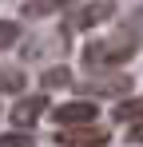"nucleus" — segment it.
Segmentation results:
<instances>
[{
  "instance_id": "f257e3e1",
  "label": "nucleus",
  "mask_w": 143,
  "mask_h": 147,
  "mask_svg": "<svg viewBox=\"0 0 143 147\" xmlns=\"http://www.w3.org/2000/svg\"><path fill=\"white\" fill-rule=\"evenodd\" d=\"M139 48H143V8H135L131 20L119 28L115 36L92 40V44L84 48V68H88V72H111L119 64H127Z\"/></svg>"
},
{
  "instance_id": "f03ea898",
  "label": "nucleus",
  "mask_w": 143,
  "mask_h": 147,
  "mask_svg": "<svg viewBox=\"0 0 143 147\" xmlns=\"http://www.w3.org/2000/svg\"><path fill=\"white\" fill-rule=\"evenodd\" d=\"M99 119V107L92 99H68L52 111V123L56 127H80V123H95Z\"/></svg>"
},
{
  "instance_id": "7ed1b4c3",
  "label": "nucleus",
  "mask_w": 143,
  "mask_h": 147,
  "mask_svg": "<svg viewBox=\"0 0 143 147\" xmlns=\"http://www.w3.org/2000/svg\"><path fill=\"white\" fill-rule=\"evenodd\" d=\"M60 143L64 147H103L107 143V127H95V123L64 127V131H60Z\"/></svg>"
},
{
  "instance_id": "20e7f679",
  "label": "nucleus",
  "mask_w": 143,
  "mask_h": 147,
  "mask_svg": "<svg viewBox=\"0 0 143 147\" xmlns=\"http://www.w3.org/2000/svg\"><path fill=\"white\" fill-rule=\"evenodd\" d=\"M111 16H115V0H92V4H84V8H80V16H76V28L92 32V28L107 24Z\"/></svg>"
},
{
  "instance_id": "39448f33",
  "label": "nucleus",
  "mask_w": 143,
  "mask_h": 147,
  "mask_svg": "<svg viewBox=\"0 0 143 147\" xmlns=\"http://www.w3.org/2000/svg\"><path fill=\"white\" fill-rule=\"evenodd\" d=\"M44 111H48V99L44 96H28V99H20V103L12 107V123H16V127H32Z\"/></svg>"
},
{
  "instance_id": "423d86ee",
  "label": "nucleus",
  "mask_w": 143,
  "mask_h": 147,
  "mask_svg": "<svg viewBox=\"0 0 143 147\" xmlns=\"http://www.w3.org/2000/svg\"><path fill=\"white\" fill-rule=\"evenodd\" d=\"M64 8H68V0H24V4H20L24 20H44V16L64 12Z\"/></svg>"
},
{
  "instance_id": "0eeeda50",
  "label": "nucleus",
  "mask_w": 143,
  "mask_h": 147,
  "mask_svg": "<svg viewBox=\"0 0 143 147\" xmlns=\"http://www.w3.org/2000/svg\"><path fill=\"white\" fill-rule=\"evenodd\" d=\"M24 88H28V80H24L20 68H4L0 64V96H20Z\"/></svg>"
},
{
  "instance_id": "6e6552de",
  "label": "nucleus",
  "mask_w": 143,
  "mask_h": 147,
  "mask_svg": "<svg viewBox=\"0 0 143 147\" xmlns=\"http://www.w3.org/2000/svg\"><path fill=\"white\" fill-rule=\"evenodd\" d=\"M40 88H72V68H48L44 76H40Z\"/></svg>"
},
{
  "instance_id": "1a4fd4ad",
  "label": "nucleus",
  "mask_w": 143,
  "mask_h": 147,
  "mask_svg": "<svg viewBox=\"0 0 143 147\" xmlns=\"http://www.w3.org/2000/svg\"><path fill=\"white\" fill-rule=\"evenodd\" d=\"M16 40H20V24L16 20H0V52H8Z\"/></svg>"
},
{
  "instance_id": "9d476101",
  "label": "nucleus",
  "mask_w": 143,
  "mask_h": 147,
  "mask_svg": "<svg viewBox=\"0 0 143 147\" xmlns=\"http://www.w3.org/2000/svg\"><path fill=\"white\" fill-rule=\"evenodd\" d=\"M139 115H143V99H127V103H119V107H115V119H123V123L139 119Z\"/></svg>"
},
{
  "instance_id": "9b49d317",
  "label": "nucleus",
  "mask_w": 143,
  "mask_h": 147,
  "mask_svg": "<svg viewBox=\"0 0 143 147\" xmlns=\"http://www.w3.org/2000/svg\"><path fill=\"white\" fill-rule=\"evenodd\" d=\"M127 139H131V143H143V115L127 123Z\"/></svg>"
},
{
  "instance_id": "f8f14e48",
  "label": "nucleus",
  "mask_w": 143,
  "mask_h": 147,
  "mask_svg": "<svg viewBox=\"0 0 143 147\" xmlns=\"http://www.w3.org/2000/svg\"><path fill=\"white\" fill-rule=\"evenodd\" d=\"M0 147H32V139H28V135H4Z\"/></svg>"
}]
</instances>
